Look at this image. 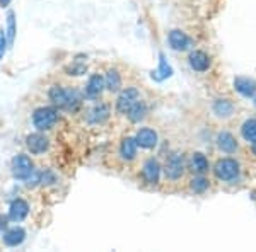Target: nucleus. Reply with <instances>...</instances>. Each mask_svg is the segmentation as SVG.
I'll return each mask as SVG.
<instances>
[{
    "mask_svg": "<svg viewBox=\"0 0 256 252\" xmlns=\"http://www.w3.org/2000/svg\"><path fill=\"white\" fill-rule=\"evenodd\" d=\"M32 171H34V165H32V160L28 155L20 154L12 159V174H14L16 179H26Z\"/></svg>",
    "mask_w": 256,
    "mask_h": 252,
    "instance_id": "6",
    "label": "nucleus"
},
{
    "mask_svg": "<svg viewBox=\"0 0 256 252\" xmlns=\"http://www.w3.org/2000/svg\"><path fill=\"white\" fill-rule=\"evenodd\" d=\"M7 227V217H0V232H2V229H6Z\"/></svg>",
    "mask_w": 256,
    "mask_h": 252,
    "instance_id": "27",
    "label": "nucleus"
},
{
    "mask_svg": "<svg viewBox=\"0 0 256 252\" xmlns=\"http://www.w3.org/2000/svg\"><path fill=\"white\" fill-rule=\"evenodd\" d=\"M10 3V0H0V5L2 7H7Z\"/></svg>",
    "mask_w": 256,
    "mask_h": 252,
    "instance_id": "28",
    "label": "nucleus"
},
{
    "mask_svg": "<svg viewBox=\"0 0 256 252\" xmlns=\"http://www.w3.org/2000/svg\"><path fill=\"white\" fill-rule=\"evenodd\" d=\"M190 189H192L193 193H196V194L205 193L208 189V179H205L202 174L198 177H193V179L190 181Z\"/></svg>",
    "mask_w": 256,
    "mask_h": 252,
    "instance_id": "24",
    "label": "nucleus"
},
{
    "mask_svg": "<svg viewBox=\"0 0 256 252\" xmlns=\"http://www.w3.org/2000/svg\"><path fill=\"white\" fill-rule=\"evenodd\" d=\"M234 85H236L238 92H241L244 97H253L256 92V82L251 80V78L238 77L236 80H234Z\"/></svg>",
    "mask_w": 256,
    "mask_h": 252,
    "instance_id": "18",
    "label": "nucleus"
},
{
    "mask_svg": "<svg viewBox=\"0 0 256 252\" xmlns=\"http://www.w3.org/2000/svg\"><path fill=\"white\" fill-rule=\"evenodd\" d=\"M241 167H239L238 160L234 159H220L214 167V174L218 181H224V183H230V181L238 179Z\"/></svg>",
    "mask_w": 256,
    "mask_h": 252,
    "instance_id": "2",
    "label": "nucleus"
},
{
    "mask_svg": "<svg viewBox=\"0 0 256 252\" xmlns=\"http://www.w3.org/2000/svg\"><path fill=\"white\" fill-rule=\"evenodd\" d=\"M50 101L53 102V106H58V107H72L74 104L80 101L79 92L76 89H67V87H62V85H52L50 87Z\"/></svg>",
    "mask_w": 256,
    "mask_h": 252,
    "instance_id": "1",
    "label": "nucleus"
},
{
    "mask_svg": "<svg viewBox=\"0 0 256 252\" xmlns=\"http://www.w3.org/2000/svg\"><path fill=\"white\" fill-rule=\"evenodd\" d=\"M241 133L246 142H256V119H248L241 128Z\"/></svg>",
    "mask_w": 256,
    "mask_h": 252,
    "instance_id": "23",
    "label": "nucleus"
},
{
    "mask_svg": "<svg viewBox=\"0 0 256 252\" xmlns=\"http://www.w3.org/2000/svg\"><path fill=\"white\" fill-rule=\"evenodd\" d=\"M6 51H7V36L6 32L0 29V60L6 56Z\"/></svg>",
    "mask_w": 256,
    "mask_h": 252,
    "instance_id": "26",
    "label": "nucleus"
},
{
    "mask_svg": "<svg viewBox=\"0 0 256 252\" xmlns=\"http://www.w3.org/2000/svg\"><path fill=\"white\" fill-rule=\"evenodd\" d=\"M188 61H190V67L195 70V72H205V70L210 68V56L205 51H200V49L193 51L190 55Z\"/></svg>",
    "mask_w": 256,
    "mask_h": 252,
    "instance_id": "10",
    "label": "nucleus"
},
{
    "mask_svg": "<svg viewBox=\"0 0 256 252\" xmlns=\"http://www.w3.org/2000/svg\"><path fill=\"white\" fill-rule=\"evenodd\" d=\"M217 147L220 148L222 152H226V154H234V152L238 150V142L230 133L222 131V133L217 135Z\"/></svg>",
    "mask_w": 256,
    "mask_h": 252,
    "instance_id": "16",
    "label": "nucleus"
},
{
    "mask_svg": "<svg viewBox=\"0 0 256 252\" xmlns=\"http://www.w3.org/2000/svg\"><path fill=\"white\" fill-rule=\"evenodd\" d=\"M135 142H137L138 147L150 150V148L158 145V133L152 128H142L137 133V136H135Z\"/></svg>",
    "mask_w": 256,
    "mask_h": 252,
    "instance_id": "9",
    "label": "nucleus"
},
{
    "mask_svg": "<svg viewBox=\"0 0 256 252\" xmlns=\"http://www.w3.org/2000/svg\"><path fill=\"white\" fill-rule=\"evenodd\" d=\"M137 101H140V92L137 87H128L125 90H122L116 99V111L120 114H126L128 109Z\"/></svg>",
    "mask_w": 256,
    "mask_h": 252,
    "instance_id": "5",
    "label": "nucleus"
},
{
    "mask_svg": "<svg viewBox=\"0 0 256 252\" xmlns=\"http://www.w3.org/2000/svg\"><path fill=\"white\" fill-rule=\"evenodd\" d=\"M137 142H135V138H130V136H126V138H123L122 145H120V155H122L123 160H126V162H132V160L137 157Z\"/></svg>",
    "mask_w": 256,
    "mask_h": 252,
    "instance_id": "15",
    "label": "nucleus"
},
{
    "mask_svg": "<svg viewBox=\"0 0 256 252\" xmlns=\"http://www.w3.org/2000/svg\"><path fill=\"white\" fill-rule=\"evenodd\" d=\"M16 38V19H14V12H9L7 14V41L9 44L14 43Z\"/></svg>",
    "mask_w": 256,
    "mask_h": 252,
    "instance_id": "25",
    "label": "nucleus"
},
{
    "mask_svg": "<svg viewBox=\"0 0 256 252\" xmlns=\"http://www.w3.org/2000/svg\"><path fill=\"white\" fill-rule=\"evenodd\" d=\"M24 239H26V232H24L22 229H10V230H7L6 234H4V237H2V241L6 246H9V247H16V246H19V244H22L24 242Z\"/></svg>",
    "mask_w": 256,
    "mask_h": 252,
    "instance_id": "19",
    "label": "nucleus"
},
{
    "mask_svg": "<svg viewBox=\"0 0 256 252\" xmlns=\"http://www.w3.org/2000/svg\"><path fill=\"white\" fill-rule=\"evenodd\" d=\"M56 121H58V113L55 107H38L32 113V123L40 131L52 130Z\"/></svg>",
    "mask_w": 256,
    "mask_h": 252,
    "instance_id": "3",
    "label": "nucleus"
},
{
    "mask_svg": "<svg viewBox=\"0 0 256 252\" xmlns=\"http://www.w3.org/2000/svg\"><path fill=\"white\" fill-rule=\"evenodd\" d=\"M104 89L110 92H118L122 89V77H120L118 70H108L104 75Z\"/></svg>",
    "mask_w": 256,
    "mask_h": 252,
    "instance_id": "22",
    "label": "nucleus"
},
{
    "mask_svg": "<svg viewBox=\"0 0 256 252\" xmlns=\"http://www.w3.org/2000/svg\"><path fill=\"white\" fill-rule=\"evenodd\" d=\"M253 155L256 157V142H253Z\"/></svg>",
    "mask_w": 256,
    "mask_h": 252,
    "instance_id": "29",
    "label": "nucleus"
},
{
    "mask_svg": "<svg viewBox=\"0 0 256 252\" xmlns=\"http://www.w3.org/2000/svg\"><path fill=\"white\" fill-rule=\"evenodd\" d=\"M126 116L128 119H130L132 123H140L144 118L147 116V106H146V102L140 99V101L135 102L134 106L128 109V113H126Z\"/></svg>",
    "mask_w": 256,
    "mask_h": 252,
    "instance_id": "21",
    "label": "nucleus"
},
{
    "mask_svg": "<svg viewBox=\"0 0 256 252\" xmlns=\"http://www.w3.org/2000/svg\"><path fill=\"white\" fill-rule=\"evenodd\" d=\"M186 171V162H184V157L181 154H172L168 159L164 172H166V179L169 181H178L184 176Z\"/></svg>",
    "mask_w": 256,
    "mask_h": 252,
    "instance_id": "4",
    "label": "nucleus"
},
{
    "mask_svg": "<svg viewBox=\"0 0 256 252\" xmlns=\"http://www.w3.org/2000/svg\"><path fill=\"white\" fill-rule=\"evenodd\" d=\"M234 109H236V106H234V102L229 101V99H217L212 106L214 114H216L217 118H222V119L232 116Z\"/></svg>",
    "mask_w": 256,
    "mask_h": 252,
    "instance_id": "12",
    "label": "nucleus"
},
{
    "mask_svg": "<svg viewBox=\"0 0 256 252\" xmlns=\"http://www.w3.org/2000/svg\"><path fill=\"white\" fill-rule=\"evenodd\" d=\"M30 213V205L26 203L24 200H14L10 203V208H9V218L12 222H20L28 217Z\"/></svg>",
    "mask_w": 256,
    "mask_h": 252,
    "instance_id": "11",
    "label": "nucleus"
},
{
    "mask_svg": "<svg viewBox=\"0 0 256 252\" xmlns=\"http://www.w3.org/2000/svg\"><path fill=\"white\" fill-rule=\"evenodd\" d=\"M26 147L32 155H41L50 148V140L41 133H32L26 138Z\"/></svg>",
    "mask_w": 256,
    "mask_h": 252,
    "instance_id": "7",
    "label": "nucleus"
},
{
    "mask_svg": "<svg viewBox=\"0 0 256 252\" xmlns=\"http://www.w3.org/2000/svg\"><path fill=\"white\" fill-rule=\"evenodd\" d=\"M169 44H171V48L176 49V51H184V49L190 48V39L183 31L174 29L169 32Z\"/></svg>",
    "mask_w": 256,
    "mask_h": 252,
    "instance_id": "17",
    "label": "nucleus"
},
{
    "mask_svg": "<svg viewBox=\"0 0 256 252\" xmlns=\"http://www.w3.org/2000/svg\"><path fill=\"white\" fill-rule=\"evenodd\" d=\"M110 118V107L108 104H96L88 113V119L92 125H101Z\"/></svg>",
    "mask_w": 256,
    "mask_h": 252,
    "instance_id": "13",
    "label": "nucleus"
},
{
    "mask_svg": "<svg viewBox=\"0 0 256 252\" xmlns=\"http://www.w3.org/2000/svg\"><path fill=\"white\" fill-rule=\"evenodd\" d=\"M104 90V77L99 75V73H94L90 75L88 80V85H86V94L89 97H98L101 96V92Z\"/></svg>",
    "mask_w": 256,
    "mask_h": 252,
    "instance_id": "14",
    "label": "nucleus"
},
{
    "mask_svg": "<svg viewBox=\"0 0 256 252\" xmlns=\"http://www.w3.org/2000/svg\"><path fill=\"white\" fill-rule=\"evenodd\" d=\"M142 177L147 184L154 186L159 183V177H160V165L156 159H147L146 164L142 167Z\"/></svg>",
    "mask_w": 256,
    "mask_h": 252,
    "instance_id": "8",
    "label": "nucleus"
},
{
    "mask_svg": "<svg viewBox=\"0 0 256 252\" xmlns=\"http://www.w3.org/2000/svg\"><path fill=\"white\" fill-rule=\"evenodd\" d=\"M190 169H192L195 174H205L208 171V160L207 157L200 152H195L190 159Z\"/></svg>",
    "mask_w": 256,
    "mask_h": 252,
    "instance_id": "20",
    "label": "nucleus"
}]
</instances>
